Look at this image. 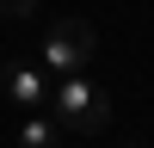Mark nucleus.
I'll use <instances>...</instances> for the list:
<instances>
[{
  "instance_id": "6",
  "label": "nucleus",
  "mask_w": 154,
  "mask_h": 148,
  "mask_svg": "<svg viewBox=\"0 0 154 148\" xmlns=\"http://www.w3.org/2000/svg\"><path fill=\"white\" fill-rule=\"evenodd\" d=\"M123 148H142V142H123Z\"/></svg>"
},
{
  "instance_id": "2",
  "label": "nucleus",
  "mask_w": 154,
  "mask_h": 148,
  "mask_svg": "<svg viewBox=\"0 0 154 148\" xmlns=\"http://www.w3.org/2000/svg\"><path fill=\"white\" fill-rule=\"evenodd\" d=\"M99 56V31L93 19H56L43 31V68L49 74H86Z\"/></svg>"
},
{
  "instance_id": "3",
  "label": "nucleus",
  "mask_w": 154,
  "mask_h": 148,
  "mask_svg": "<svg viewBox=\"0 0 154 148\" xmlns=\"http://www.w3.org/2000/svg\"><path fill=\"white\" fill-rule=\"evenodd\" d=\"M6 105L19 111H49V80L43 68H31V62H6Z\"/></svg>"
},
{
  "instance_id": "4",
  "label": "nucleus",
  "mask_w": 154,
  "mask_h": 148,
  "mask_svg": "<svg viewBox=\"0 0 154 148\" xmlns=\"http://www.w3.org/2000/svg\"><path fill=\"white\" fill-rule=\"evenodd\" d=\"M19 148H62V123L43 111H25L19 117Z\"/></svg>"
},
{
  "instance_id": "1",
  "label": "nucleus",
  "mask_w": 154,
  "mask_h": 148,
  "mask_svg": "<svg viewBox=\"0 0 154 148\" xmlns=\"http://www.w3.org/2000/svg\"><path fill=\"white\" fill-rule=\"evenodd\" d=\"M49 117L74 136H105L111 130V93L86 74H56L49 86Z\"/></svg>"
},
{
  "instance_id": "5",
  "label": "nucleus",
  "mask_w": 154,
  "mask_h": 148,
  "mask_svg": "<svg viewBox=\"0 0 154 148\" xmlns=\"http://www.w3.org/2000/svg\"><path fill=\"white\" fill-rule=\"evenodd\" d=\"M0 12H12V19H31V12H37V0H0Z\"/></svg>"
}]
</instances>
